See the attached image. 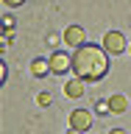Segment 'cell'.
Returning <instances> with one entry per match:
<instances>
[{"label": "cell", "instance_id": "cell-1", "mask_svg": "<svg viewBox=\"0 0 131 134\" xmlns=\"http://www.w3.org/2000/svg\"><path fill=\"white\" fill-rule=\"evenodd\" d=\"M73 70L84 81H100L109 73V50L103 45H87L84 42L73 53Z\"/></svg>", "mask_w": 131, "mask_h": 134}, {"label": "cell", "instance_id": "cell-2", "mask_svg": "<svg viewBox=\"0 0 131 134\" xmlns=\"http://www.w3.org/2000/svg\"><path fill=\"white\" fill-rule=\"evenodd\" d=\"M67 70H73V56L56 50V53L50 56V73H53V75H61V73H67Z\"/></svg>", "mask_w": 131, "mask_h": 134}, {"label": "cell", "instance_id": "cell-3", "mask_svg": "<svg viewBox=\"0 0 131 134\" xmlns=\"http://www.w3.org/2000/svg\"><path fill=\"white\" fill-rule=\"evenodd\" d=\"M70 129H75V131H89L92 129V115L87 109H73V112H70Z\"/></svg>", "mask_w": 131, "mask_h": 134}, {"label": "cell", "instance_id": "cell-4", "mask_svg": "<svg viewBox=\"0 0 131 134\" xmlns=\"http://www.w3.org/2000/svg\"><path fill=\"white\" fill-rule=\"evenodd\" d=\"M100 45H103L109 53H123V50H126V36H123L120 31H109L106 36H103Z\"/></svg>", "mask_w": 131, "mask_h": 134}, {"label": "cell", "instance_id": "cell-5", "mask_svg": "<svg viewBox=\"0 0 131 134\" xmlns=\"http://www.w3.org/2000/svg\"><path fill=\"white\" fill-rule=\"evenodd\" d=\"M84 28L81 25H67L64 28V45H70V48H81L84 45Z\"/></svg>", "mask_w": 131, "mask_h": 134}, {"label": "cell", "instance_id": "cell-6", "mask_svg": "<svg viewBox=\"0 0 131 134\" xmlns=\"http://www.w3.org/2000/svg\"><path fill=\"white\" fill-rule=\"evenodd\" d=\"M84 78H78V75H75V78H70V81L64 84V95L67 98H81L84 92H87V87H84Z\"/></svg>", "mask_w": 131, "mask_h": 134}, {"label": "cell", "instance_id": "cell-7", "mask_svg": "<svg viewBox=\"0 0 131 134\" xmlns=\"http://www.w3.org/2000/svg\"><path fill=\"white\" fill-rule=\"evenodd\" d=\"M109 106H112V115H123L126 109H128V98L117 92V95H112V98H109Z\"/></svg>", "mask_w": 131, "mask_h": 134}, {"label": "cell", "instance_id": "cell-8", "mask_svg": "<svg viewBox=\"0 0 131 134\" xmlns=\"http://www.w3.org/2000/svg\"><path fill=\"white\" fill-rule=\"evenodd\" d=\"M31 73L36 75V78H45V75L50 73V59H33L31 62Z\"/></svg>", "mask_w": 131, "mask_h": 134}, {"label": "cell", "instance_id": "cell-9", "mask_svg": "<svg viewBox=\"0 0 131 134\" xmlns=\"http://www.w3.org/2000/svg\"><path fill=\"white\" fill-rule=\"evenodd\" d=\"M95 112H98L100 117H103V115H112V106H109V100H98V103H95Z\"/></svg>", "mask_w": 131, "mask_h": 134}, {"label": "cell", "instance_id": "cell-10", "mask_svg": "<svg viewBox=\"0 0 131 134\" xmlns=\"http://www.w3.org/2000/svg\"><path fill=\"white\" fill-rule=\"evenodd\" d=\"M50 100H53L50 92H39V95H36V103H39V106H50Z\"/></svg>", "mask_w": 131, "mask_h": 134}, {"label": "cell", "instance_id": "cell-11", "mask_svg": "<svg viewBox=\"0 0 131 134\" xmlns=\"http://www.w3.org/2000/svg\"><path fill=\"white\" fill-rule=\"evenodd\" d=\"M6 78H8V64L0 62V81H6Z\"/></svg>", "mask_w": 131, "mask_h": 134}, {"label": "cell", "instance_id": "cell-12", "mask_svg": "<svg viewBox=\"0 0 131 134\" xmlns=\"http://www.w3.org/2000/svg\"><path fill=\"white\" fill-rule=\"evenodd\" d=\"M25 0H3V6H8V8H17V6H22Z\"/></svg>", "mask_w": 131, "mask_h": 134}, {"label": "cell", "instance_id": "cell-13", "mask_svg": "<svg viewBox=\"0 0 131 134\" xmlns=\"http://www.w3.org/2000/svg\"><path fill=\"white\" fill-rule=\"evenodd\" d=\"M3 28H14V17H3Z\"/></svg>", "mask_w": 131, "mask_h": 134}, {"label": "cell", "instance_id": "cell-14", "mask_svg": "<svg viewBox=\"0 0 131 134\" xmlns=\"http://www.w3.org/2000/svg\"><path fill=\"white\" fill-rule=\"evenodd\" d=\"M109 134H126V129H112Z\"/></svg>", "mask_w": 131, "mask_h": 134}, {"label": "cell", "instance_id": "cell-15", "mask_svg": "<svg viewBox=\"0 0 131 134\" xmlns=\"http://www.w3.org/2000/svg\"><path fill=\"white\" fill-rule=\"evenodd\" d=\"M128 50H131V45H128Z\"/></svg>", "mask_w": 131, "mask_h": 134}]
</instances>
